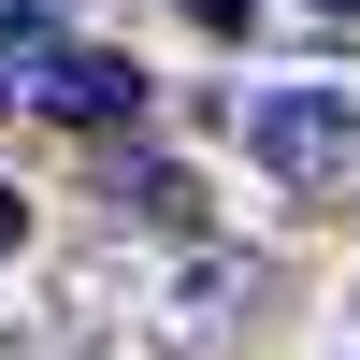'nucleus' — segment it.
<instances>
[{
	"instance_id": "nucleus-1",
	"label": "nucleus",
	"mask_w": 360,
	"mask_h": 360,
	"mask_svg": "<svg viewBox=\"0 0 360 360\" xmlns=\"http://www.w3.org/2000/svg\"><path fill=\"white\" fill-rule=\"evenodd\" d=\"M245 159L274 188H360V86H259L245 101Z\"/></svg>"
},
{
	"instance_id": "nucleus-2",
	"label": "nucleus",
	"mask_w": 360,
	"mask_h": 360,
	"mask_svg": "<svg viewBox=\"0 0 360 360\" xmlns=\"http://www.w3.org/2000/svg\"><path fill=\"white\" fill-rule=\"evenodd\" d=\"M29 101H44V115H72V130H115V115H144V58L72 44V58H44V72H29Z\"/></svg>"
},
{
	"instance_id": "nucleus-3",
	"label": "nucleus",
	"mask_w": 360,
	"mask_h": 360,
	"mask_svg": "<svg viewBox=\"0 0 360 360\" xmlns=\"http://www.w3.org/2000/svg\"><path fill=\"white\" fill-rule=\"evenodd\" d=\"M231 303H259V274L217 245V259H188V288L159 303V332H173V346H217V332H231Z\"/></svg>"
},
{
	"instance_id": "nucleus-4",
	"label": "nucleus",
	"mask_w": 360,
	"mask_h": 360,
	"mask_svg": "<svg viewBox=\"0 0 360 360\" xmlns=\"http://www.w3.org/2000/svg\"><path fill=\"white\" fill-rule=\"evenodd\" d=\"M115 217H144V231H202V173H188V159H130V173H115Z\"/></svg>"
},
{
	"instance_id": "nucleus-5",
	"label": "nucleus",
	"mask_w": 360,
	"mask_h": 360,
	"mask_svg": "<svg viewBox=\"0 0 360 360\" xmlns=\"http://www.w3.org/2000/svg\"><path fill=\"white\" fill-rule=\"evenodd\" d=\"M44 29H58L44 0H0V44H44Z\"/></svg>"
},
{
	"instance_id": "nucleus-6",
	"label": "nucleus",
	"mask_w": 360,
	"mask_h": 360,
	"mask_svg": "<svg viewBox=\"0 0 360 360\" xmlns=\"http://www.w3.org/2000/svg\"><path fill=\"white\" fill-rule=\"evenodd\" d=\"M188 15H202V29H245V15H259V0H188Z\"/></svg>"
},
{
	"instance_id": "nucleus-7",
	"label": "nucleus",
	"mask_w": 360,
	"mask_h": 360,
	"mask_svg": "<svg viewBox=\"0 0 360 360\" xmlns=\"http://www.w3.org/2000/svg\"><path fill=\"white\" fill-rule=\"evenodd\" d=\"M15 245H29V202H15V188H0V259H15Z\"/></svg>"
},
{
	"instance_id": "nucleus-8",
	"label": "nucleus",
	"mask_w": 360,
	"mask_h": 360,
	"mask_svg": "<svg viewBox=\"0 0 360 360\" xmlns=\"http://www.w3.org/2000/svg\"><path fill=\"white\" fill-rule=\"evenodd\" d=\"M317 15H360V0H317Z\"/></svg>"
}]
</instances>
